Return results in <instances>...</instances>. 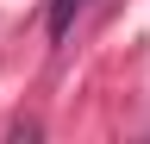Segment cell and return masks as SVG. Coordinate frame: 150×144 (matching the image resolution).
<instances>
[{
	"label": "cell",
	"instance_id": "6da1fadb",
	"mask_svg": "<svg viewBox=\"0 0 150 144\" xmlns=\"http://www.w3.org/2000/svg\"><path fill=\"white\" fill-rule=\"evenodd\" d=\"M88 13V0H50V13H44V25H50V38L63 44L69 31H75V19Z\"/></svg>",
	"mask_w": 150,
	"mask_h": 144
}]
</instances>
